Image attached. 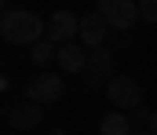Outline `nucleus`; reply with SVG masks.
<instances>
[{
    "instance_id": "10",
    "label": "nucleus",
    "mask_w": 157,
    "mask_h": 135,
    "mask_svg": "<svg viewBox=\"0 0 157 135\" xmlns=\"http://www.w3.org/2000/svg\"><path fill=\"white\" fill-rule=\"evenodd\" d=\"M55 58H59V44H55V40L40 37L37 44H29V62H37V66H51Z\"/></svg>"
},
{
    "instance_id": "14",
    "label": "nucleus",
    "mask_w": 157,
    "mask_h": 135,
    "mask_svg": "<svg viewBox=\"0 0 157 135\" xmlns=\"http://www.w3.org/2000/svg\"><path fill=\"white\" fill-rule=\"evenodd\" d=\"M146 128H150V132L157 135V110H154V113H150V124H146Z\"/></svg>"
},
{
    "instance_id": "7",
    "label": "nucleus",
    "mask_w": 157,
    "mask_h": 135,
    "mask_svg": "<svg viewBox=\"0 0 157 135\" xmlns=\"http://www.w3.org/2000/svg\"><path fill=\"white\" fill-rule=\"evenodd\" d=\"M106 33H110V22L91 11V15H80V44L84 47H102L106 44Z\"/></svg>"
},
{
    "instance_id": "12",
    "label": "nucleus",
    "mask_w": 157,
    "mask_h": 135,
    "mask_svg": "<svg viewBox=\"0 0 157 135\" xmlns=\"http://www.w3.org/2000/svg\"><path fill=\"white\" fill-rule=\"evenodd\" d=\"M150 113H154V110H146V106L139 102V106L132 110V117H128V121H132V128H146V124H150Z\"/></svg>"
},
{
    "instance_id": "1",
    "label": "nucleus",
    "mask_w": 157,
    "mask_h": 135,
    "mask_svg": "<svg viewBox=\"0 0 157 135\" xmlns=\"http://www.w3.org/2000/svg\"><path fill=\"white\" fill-rule=\"evenodd\" d=\"M0 37L7 44H37L40 37H48V22L40 18L37 11H18V7H7L4 18H0Z\"/></svg>"
},
{
    "instance_id": "8",
    "label": "nucleus",
    "mask_w": 157,
    "mask_h": 135,
    "mask_svg": "<svg viewBox=\"0 0 157 135\" xmlns=\"http://www.w3.org/2000/svg\"><path fill=\"white\" fill-rule=\"evenodd\" d=\"M59 69L62 73H84V66H88V51L77 44V40H70V44H59Z\"/></svg>"
},
{
    "instance_id": "16",
    "label": "nucleus",
    "mask_w": 157,
    "mask_h": 135,
    "mask_svg": "<svg viewBox=\"0 0 157 135\" xmlns=\"http://www.w3.org/2000/svg\"><path fill=\"white\" fill-rule=\"evenodd\" d=\"M48 135H66V132H62V128H55V132H48Z\"/></svg>"
},
{
    "instance_id": "13",
    "label": "nucleus",
    "mask_w": 157,
    "mask_h": 135,
    "mask_svg": "<svg viewBox=\"0 0 157 135\" xmlns=\"http://www.w3.org/2000/svg\"><path fill=\"white\" fill-rule=\"evenodd\" d=\"M139 15L157 26V0H139Z\"/></svg>"
},
{
    "instance_id": "4",
    "label": "nucleus",
    "mask_w": 157,
    "mask_h": 135,
    "mask_svg": "<svg viewBox=\"0 0 157 135\" xmlns=\"http://www.w3.org/2000/svg\"><path fill=\"white\" fill-rule=\"evenodd\" d=\"M62 91H66L62 77H55V73H40V77H33V81L26 84V99L44 106V102H59Z\"/></svg>"
},
{
    "instance_id": "6",
    "label": "nucleus",
    "mask_w": 157,
    "mask_h": 135,
    "mask_svg": "<svg viewBox=\"0 0 157 135\" xmlns=\"http://www.w3.org/2000/svg\"><path fill=\"white\" fill-rule=\"evenodd\" d=\"M77 37H80V18L73 11H55L51 22H48V40L70 44V40H77Z\"/></svg>"
},
{
    "instance_id": "15",
    "label": "nucleus",
    "mask_w": 157,
    "mask_h": 135,
    "mask_svg": "<svg viewBox=\"0 0 157 135\" xmlns=\"http://www.w3.org/2000/svg\"><path fill=\"white\" fill-rule=\"evenodd\" d=\"M132 135H154V132H150V128H135Z\"/></svg>"
},
{
    "instance_id": "17",
    "label": "nucleus",
    "mask_w": 157,
    "mask_h": 135,
    "mask_svg": "<svg viewBox=\"0 0 157 135\" xmlns=\"http://www.w3.org/2000/svg\"><path fill=\"white\" fill-rule=\"evenodd\" d=\"M0 4H4V7H7V4H11V0H0Z\"/></svg>"
},
{
    "instance_id": "9",
    "label": "nucleus",
    "mask_w": 157,
    "mask_h": 135,
    "mask_svg": "<svg viewBox=\"0 0 157 135\" xmlns=\"http://www.w3.org/2000/svg\"><path fill=\"white\" fill-rule=\"evenodd\" d=\"M40 117H44V113H40V102H29V99H26V102H18V106L7 113V124L18 128V132H29V128L40 124Z\"/></svg>"
},
{
    "instance_id": "2",
    "label": "nucleus",
    "mask_w": 157,
    "mask_h": 135,
    "mask_svg": "<svg viewBox=\"0 0 157 135\" xmlns=\"http://www.w3.org/2000/svg\"><path fill=\"white\" fill-rule=\"evenodd\" d=\"M99 15L110 22V29H132L143 18L135 0H99Z\"/></svg>"
},
{
    "instance_id": "3",
    "label": "nucleus",
    "mask_w": 157,
    "mask_h": 135,
    "mask_svg": "<svg viewBox=\"0 0 157 135\" xmlns=\"http://www.w3.org/2000/svg\"><path fill=\"white\" fill-rule=\"evenodd\" d=\"M106 95H110V102H113L117 110H135V106L143 102V88H139V81H132V77H110Z\"/></svg>"
},
{
    "instance_id": "5",
    "label": "nucleus",
    "mask_w": 157,
    "mask_h": 135,
    "mask_svg": "<svg viewBox=\"0 0 157 135\" xmlns=\"http://www.w3.org/2000/svg\"><path fill=\"white\" fill-rule=\"evenodd\" d=\"M110 77H113V55L106 47H91L88 51V66H84V81L91 88H99V84H110Z\"/></svg>"
},
{
    "instance_id": "11",
    "label": "nucleus",
    "mask_w": 157,
    "mask_h": 135,
    "mask_svg": "<svg viewBox=\"0 0 157 135\" xmlns=\"http://www.w3.org/2000/svg\"><path fill=\"white\" fill-rule=\"evenodd\" d=\"M99 132H102V135H132L135 128H132V121H128L121 110H113V113H106V117H102Z\"/></svg>"
}]
</instances>
